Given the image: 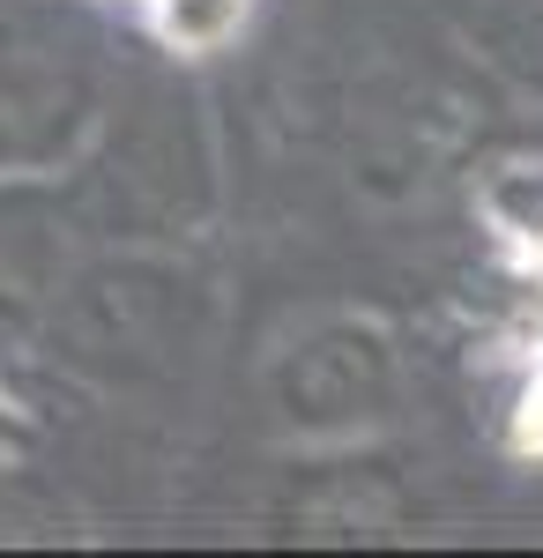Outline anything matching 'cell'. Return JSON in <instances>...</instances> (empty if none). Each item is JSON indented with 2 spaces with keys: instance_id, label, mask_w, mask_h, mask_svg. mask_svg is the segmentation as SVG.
Returning a JSON list of instances; mask_svg holds the SVG:
<instances>
[{
  "instance_id": "1",
  "label": "cell",
  "mask_w": 543,
  "mask_h": 558,
  "mask_svg": "<svg viewBox=\"0 0 543 558\" xmlns=\"http://www.w3.org/2000/svg\"><path fill=\"white\" fill-rule=\"evenodd\" d=\"M149 23L171 52H224L246 31V0H149Z\"/></svg>"
},
{
  "instance_id": "2",
  "label": "cell",
  "mask_w": 543,
  "mask_h": 558,
  "mask_svg": "<svg viewBox=\"0 0 543 558\" xmlns=\"http://www.w3.org/2000/svg\"><path fill=\"white\" fill-rule=\"evenodd\" d=\"M514 439H521V454H543V373L529 380V395H521V432H514Z\"/></svg>"
},
{
  "instance_id": "3",
  "label": "cell",
  "mask_w": 543,
  "mask_h": 558,
  "mask_svg": "<svg viewBox=\"0 0 543 558\" xmlns=\"http://www.w3.org/2000/svg\"><path fill=\"white\" fill-rule=\"evenodd\" d=\"M23 439H31V417H23V402H15V395L0 387V462H8V454H15Z\"/></svg>"
}]
</instances>
